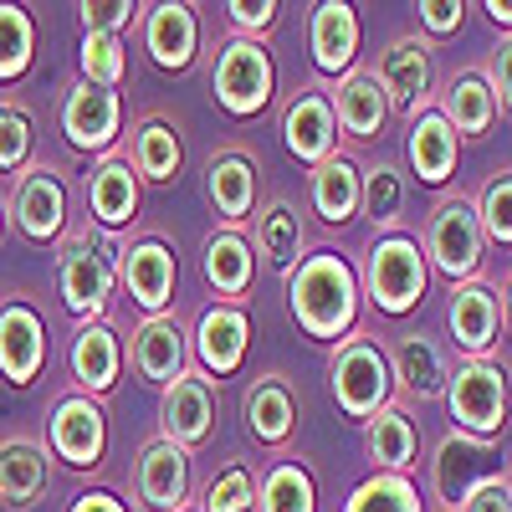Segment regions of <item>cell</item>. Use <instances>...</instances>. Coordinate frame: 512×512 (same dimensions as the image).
Masks as SVG:
<instances>
[{
    "label": "cell",
    "instance_id": "5bb4252c",
    "mask_svg": "<svg viewBox=\"0 0 512 512\" xmlns=\"http://www.w3.org/2000/svg\"><path fill=\"white\" fill-rule=\"evenodd\" d=\"M41 364H47V323L26 297H11L0 308V374H6V384L26 390L41 379Z\"/></svg>",
    "mask_w": 512,
    "mask_h": 512
},
{
    "label": "cell",
    "instance_id": "74e56055",
    "mask_svg": "<svg viewBox=\"0 0 512 512\" xmlns=\"http://www.w3.org/2000/svg\"><path fill=\"white\" fill-rule=\"evenodd\" d=\"M359 216L374 226V236L384 231H400V216H405V175L395 164H369L364 169V200H359Z\"/></svg>",
    "mask_w": 512,
    "mask_h": 512
},
{
    "label": "cell",
    "instance_id": "30bf717a",
    "mask_svg": "<svg viewBox=\"0 0 512 512\" xmlns=\"http://www.w3.org/2000/svg\"><path fill=\"white\" fill-rule=\"evenodd\" d=\"M62 134L82 154H108L123 134V98L77 77L62 98Z\"/></svg>",
    "mask_w": 512,
    "mask_h": 512
},
{
    "label": "cell",
    "instance_id": "c3c4849f",
    "mask_svg": "<svg viewBox=\"0 0 512 512\" xmlns=\"http://www.w3.org/2000/svg\"><path fill=\"white\" fill-rule=\"evenodd\" d=\"M461 21H466L461 0H425L420 6V26L431 36H451V31H461Z\"/></svg>",
    "mask_w": 512,
    "mask_h": 512
},
{
    "label": "cell",
    "instance_id": "d4e9b609",
    "mask_svg": "<svg viewBox=\"0 0 512 512\" xmlns=\"http://www.w3.org/2000/svg\"><path fill=\"white\" fill-rule=\"evenodd\" d=\"M456 154H461V139H456V128L446 123L441 108H425V113L410 118L405 159H410V175L420 185H446L456 175Z\"/></svg>",
    "mask_w": 512,
    "mask_h": 512
},
{
    "label": "cell",
    "instance_id": "3957f363",
    "mask_svg": "<svg viewBox=\"0 0 512 512\" xmlns=\"http://www.w3.org/2000/svg\"><path fill=\"white\" fill-rule=\"evenodd\" d=\"M328 390L338 400L349 420H374L379 410L395 405V369H390V354H384L369 333H349L344 344L333 349L328 359Z\"/></svg>",
    "mask_w": 512,
    "mask_h": 512
},
{
    "label": "cell",
    "instance_id": "f6af8a7d",
    "mask_svg": "<svg viewBox=\"0 0 512 512\" xmlns=\"http://www.w3.org/2000/svg\"><path fill=\"white\" fill-rule=\"evenodd\" d=\"M144 6L134 0H82L77 16H82V36H123V26L134 21Z\"/></svg>",
    "mask_w": 512,
    "mask_h": 512
},
{
    "label": "cell",
    "instance_id": "8992f818",
    "mask_svg": "<svg viewBox=\"0 0 512 512\" xmlns=\"http://www.w3.org/2000/svg\"><path fill=\"white\" fill-rule=\"evenodd\" d=\"M272 93H277L272 52L256 36H231L216 57V72H210V98L231 118H256L272 103Z\"/></svg>",
    "mask_w": 512,
    "mask_h": 512
},
{
    "label": "cell",
    "instance_id": "4fadbf2b",
    "mask_svg": "<svg viewBox=\"0 0 512 512\" xmlns=\"http://www.w3.org/2000/svg\"><path fill=\"white\" fill-rule=\"evenodd\" d=\"M374 77L384 82V93H390V108H400L405 118H415V113L431 108L436 67H431V47H425L420 36H395L390 47H384Z\"/></svg>",
    "mask_w": 512,
    "mask_h": 512
},
{
    "label": "cell",
    "instance_id": "603a6c76",
    "mask_svg": "<svg viewBox=\"0 0 512 512\" xmlns=\"http://www.w3.org/2000/svg\"><path fill=\"white\" fill-rule=\"evenodd\" d=\"M134 369L149 384H175L180 374H190V333L180 328V318H144L134 328Z\"/></svg>",
    "mask_w": 512,
    "mask_h": 512
},
{
    "label": "cell",
    "instance_id": "f5cc1de1",
    "mask_svg": "<svg viewBox=\"0 0 512 512\" xmlns=\"http://www.w3.org/2000/svg\"><path fill=\"white\" fill-rule=\"evenodd\" d=\"M502 313H507V323H512V282H507V303H502Z\"/></svg>",
    "mask_w": 512,
    "mask_h": 512
},
{
    "label": "cell",
    "instance_id": "5b68a950",
    "mask_svg": "<svg viewBox=\"0 0 512 512\" xmlns=\"http://www.w3.org/2000/svg\"><path fill=\"white\" fill-rule=\"evenodd\" d=\"M482 256H487V231L477 216V200L446 195L425 221V262L461 287V282H477Z\"/></svg>",
    "mask_w": 512,
    "mask_h": 512
},
{
    "label": "cell",
    "instance_id": "9a60e30c",
    "mask_svg": "<svg viewBox=\"0 0 512 512\" xmlns=\"http://www.w3.org/2000/svg\"><path fill=\"white\" fill-rule=\"evenodd\" d=\"M47 436H52V451L77 466V472H88V466L103 461V446H108V420H103V405L88 400V395H67L57 400L52 420H47Z\"/></svg>",
    "mask_w": 512,
    "mask_h": 512
},
{
    "label": "cell",
    "instance_id": "484cf974",
    "mask_svg": "<svg viewBox=\"0 0 512 512\" xmlns=\"http://www.w3.org/2000/svg\"><path fill=\"white\" fill-rule=\"evenodd\" d=\"M308 47H313V67L338 77V72H354L359 62V16L354 6H344V0H323V6H313L308 16Z\"/></svg>",
    "mask_w": 512,
    "mask_h": 512
},
{
    "label": "cell",
    "instance_id": "f1b7e54d",
    "mask_svg": "<svg viewBox=\"0 0 512 512\" xmlns=\"http://www.w3.org/2000/svg\"><path fill=\"white\" fill-rule=\"evenodd\" d=\"M308 195H313V216L323 226H349L364 200V169L349 154H333L308 175Z\"/></svg>",
    "mask_w": 512,
    "mask_h": 512
},
{
    "label": "cell",
    "instance_id": "60d3db41",
    "mask_svg": "<svg viewBox=\"0 0 512 512\" xmlns=\"http://www.w3.org/2000/svg\"><path fill=\"white\" fill-rule=\"evenodd\" d=\"M82 82H93V88H108L118 93V82L128 77V47L123 36H82Z\"/></svg>",
    "mask_w": 512,
    "mask_h": 512
},
{
    "label": "cell",
    "instance_id": "7dc6e473",
    "mask_svg": "<svg viewBox=\"0 0 512 512\" xmlns=\"http://www.w3.org/2000/svg\"><path fill=\"white\" fill-rule=\"evenodd\" d=\"M487 82H492V93H497V108H507L512 113V36H502L497 41V52L487 57Z\"/></svg>",
    "mask_w": 512,
    "mask_h": 512
},
{
    "label": "cell",
    "instance_id": "836d02e7",
    "mask_svg": "<svg viewBox=\"0 0 512 512\" xmlns=\"http://www.w3.org/2000/svg\"><path fill=\"white\" fill-rule=\"evenodd\" d=\"M364 451H369V461L379 466V472H400V477H410L415 451H420V436H415V420L405 415V405L379 410V415L364 425Z\"/></svg>",
    "mask_w": 512,
    "mask_h": 512
},
{
    "label": "cell",
    "instance_id": "9c48e42d",
    "mask_svg": "<svg viewBox=\"0 0 512 512\" xmlns=\"http://www.w3.org/2000/svg\"><path fill=\"white\" fill-rule=\"evenodd\" d=\"M11 221L26 241L52 246L67 236V185L52 164H31L16 175V195H11Z\"/></svg>",
    "mask_w": 512,
    "mask_h": 512
},
{
    "label": "cell",
    "instance_id": "8fae6325",
    "mask_svg": "<svg viewBox=\"0 0 512 512\" xmlns=\"http://www.w3.org/2000/svg\"><path fill=\"white\" fill-rule=\"evenodd\" d=\"M216 431V390L205 374H180L175 384H164L159 395V436L175 441L180 451L210 441Z\"/></svg>",
    "mask_w": 512,
    "mask_h": 512
},
{
    "label": "cell",
    "instance_id": "83f0119b",
    "mask_svg": "<svg viewBox=\"0 0 512 512\" xmlns=\"http://www.w3.org/2000/svg\"><path fill=\"white\" fill-rule=\"evenodd\" d=\"M139 200H144V180L134 175V164L108 154L93 175H88V210H93V221L118 231L128 221H139Z\"/></svg>",
    "mask_w": 512,
    "mask_h": 512
},
{
    "label": "cell",
    "instance_id": "6da1fadb",
    "mask_svg": "<svg viewBox=\"0 0 512 512\" xmlns=\"http://www.w3.org/2000/svg\"><path fill=\"white\" fill-rule=\"evenodd\" d=\"M287 308L308 338L344 344L359 323V277L338 251H308L287 272Z\"/></svg>",
    "mask_w": 512,
    "mask_h": 512
},
{
    "label": "cell",
    "instance_id": "d6986e66",
    "mask_svg": "<svg viewBox=\"0 0 512 512\" xmlns=\"http://www.w3.org/2000/svg\"><path fill=\"white\" fill-rule=\"evenodd\" d=\"M134 492L149 512H185L190 497V451H180L175 441H149L139 451L134 466Z\"/></svg>",
    "mask_w": 512,
    "mask_h": 512
},
{
    "label": "cell",
    "instance_id": "681fc988",
    "mask_svg": "<svg viewBox=\"0 0 512 512\" xmlns=\"http://www.w3.org/2000/svg\"><path fill=\"white\" fill-rule=\"evenodd\" d=\"M461 512H512V482L502 477V482L477 487L472 497H466V507H461Z\"/></svg>",
    "mask_w": 512,
    "mask_h": 512
},
{
    "label": "cell",
    "instance_id": "ffe728a7",
    "mask_svg": "<svg viewBox=\"0 0 512 512\" xmlns=\"http://www.w3.org/2000/svg\"><path fill=\"white\" fill-rule=\"evenodd\" d=\"M502 297L487 287V282H461L451 287V308H446V323H451V338L466 359H487L497 333H502Z\"/></svg>",
    "mask_w": 512,
    "mask_h": 512
},
{
    "label": "cell",
    "instance_id": "4dcf8cb0",
    "mask_svg": "<svg viewBox=\"0 0 512 512\" xmlns=\"http://www.w3.org/2000/svg\"><path fill=\"white\" fill-rule=\"evenodd\" d=\"M205 190H210V205L226 226H241L251 210H256V164L241 154V149H226L205 164Z\"/></svg>",
    "mask_w": 512,
    "mask_h": 512
},
{
    "label": "cell",
    "instance_id": "e0dca14e",
    "mask_svg": "<svg viewBox=\"0 0 512 512\" xmlns=\"http://www.w3.org/2000/svg\"><path fill=\"white\" fill-rule=\"evenodd\" d=\"M246 349H251V313L241 303H216L205 308L200 323H195V359L205 374H236L246 364Z\"/></svg>",
    "mask_w": 512,
    "mask_h": 512
},
{
    "label": "cell",
    "instance_id": "ee69618b",
    "mask_svg": "<svg viewBox=\"0 0 512 512\" xmlns=\"http://www.w3.org/2000/svg\"><path fill=\"white\" fill-rule=\"evenodd\" d=\"M256 507V477L246 466H226V472L205 487L200 512H251Z\"/></svg>",
    "mask_w": 512,
    "mask_h": 512
},
{
    "label": "cell",
    "instance_id": "ab89813d",
    "mask_svg": "<svg viewBox=\"0 0 512 512\" xmlns=\"http://www.w3.org/2000/svg\"><path fill=\"white\" fill-rule=\"evenodd\" d=\"M36 57V21L21 6H0V82L26 77Z\"/></svg>",
    "mask_w": 512,
    "mask_h": 512
},
{
    "label": "cell",
    "instance_id": "f35d334b",
    "mask_svg": "<svg viewBox=\"0 0 512 512\" xmlns=\"http://www.w3.org/2000/svg\"><path fill=\"white\" fill-rule=\"evenodd\" d=\"M344 512H425V507H420V492H415L410 477H400V472H374L369 482L354 487V497H349Z\"/></svg>",
    "mask_w": 512,
    "mask_h": 512
},
{
    "label": "cell",
    "instance_id": "bcb514c9",
    "mask_svg": "<svg viewBox=\"0 0 512 512\" xmlns=\"http://www.w3.org/2000/svg\"><path fill=\"white\" fill-rule=\"evenodd\" d=\"M277 11H282L277 0H231V6H226L236 36H262V31H272Z\"/></svg>",
    "mask_w": 512,
    "mask_h": 512
},
{
    "label": "cell",
    "instance_id": "f546056e",
    "mask_svg": "<svg viewBox=\"0 0 512 512\" xmlns=\"http://www.w3.org/2000/svg\"><path fill=\"white\" fill-rule=\"evenodd\" d=\"M436 108H441L446 123L456 128V139H487L492 123H497V113H502L487 72H456V77L446 82V93H441Z\"/></svg>",
    "mask_w": 512,
    "mask_h": 512
},
{
    "label": "cell",
    "instance_id": "2e32d148",
    "mask_svg": "<svg viewBox=\"0 0 512 512\" xmlns=\"http://www.w3.org/2000/svg\"><path fill=\"white\" fill-rule=\"evenodd\" d=\"M282 139L292 149V159H303L308 169H318L323 159L338 154V113H333V98L323 88H303L287 113H282Z\"/></svg>",
    "mask_w": 512,
    "mask_h": 512
},
{
    "label": "cell",
    "instance_id": "7c38bea8",
    "mask_svg": "<svg viewBox=\"0 0 512 512\" xmlns=\"http://www.w3.org/2000/svg\"><path fill=\"white\" fill-rule=\"evenodd\" d=\"M118 277L128 287V297L149 313V318H164V308L175 303V282H180V262L159 236H144L134 246H123V262H118Z\"/></svg>",
    "mask_w": 512,
    "mask_h": 512
},
{
    "label": "cell",
    "instance_id": "52a82bcc",
    "mask_svg": "<svg viewBox=\"0 0 512 512\" xmlns=\"http://www.w3.org/2000/svg\"><path fill=\"white\" fill-rule=\"evenodd\" d=\"M502 477H507V461H502V451L492 441L461 436V431L441 436L436 461H431V492H436L441 512H461L466 497H472L477 487L502 482Z\"/></svg>",
    "mask_w": 512,
    "mask_h": 512
},
{
    "label": "cell",
    "instance_id": "4316f807",
    "mask_svg": "<svg viewBox=\"0 0 512 512\" xmlns=\"http://www.w3.org/2000/svg\"><path fill=\"white\" fill-rule=\"evenodd\" d=\"M52 466H47V446L26 441V436H6L0 441V507L11 512H31L47 497Z\"/></svg>",
    "mask_w": 512,
    "mask_h": 512
},
{
    "label": "cell",
    "instance_id": "f907efd6",
    "mask_svg": "<svg viewBox=\"0 0 512 512\" xmlns=\"http://www.w3.org/2000/svg\"><path fill=\"white\" fill-rule=\"evenodd\" d=\"M67 512H128V507H123L113 492H82V497H77Z\"/></svg>",
    "mask_w": 512,
    "mask_h": 512
},
{
    "label": "cell",
    "instance_id": "8d00e7d4",
    "mask_svg": "<svg viewBox=\"0 0 512 512\" xmlns=\"http://www.w3.org/2000/svg\"><path fill=\"white\" fill-rule=\"evenodd\" d=\"M256 512H318V487L303 461H277L256 482Z\"/></svg>",
    "mask_w": 512,
    "mask_h": 512
},
{
    "label": "cell",
    "instance_id": "11a10c76",
    "mask_svg": "<svg viewBox=\"0 0 512 512\" xmlns=\"http://www.w3.org/2000/svg\"><path fill=\"white\" fill-rule=\"evenodd\" d=\"M185 512H190V507H185Z\"/></svg>",
    "mask_w": 512,
    "mask_h": 512
},
{
    "label": "cell",
    "instance_id": "cb8c5ba5",
    "mask_svg": "<svg viewBox=\"0 0 512 512\" xmlns=\"http://www.w3.org/2000/svg\"><path fill=\"white\" fill-rule=\"evenodd\" d=\"M333 98V113H338V128L354 139V144H369L384 134V123H390V93H384V82L364 67H354L338 88L328 93Z\"/></svg>",
    "mask_w": 512,
    "mask_h": 512
},
{
    "label": "cell",
    "instance_id": "d6a6232c",
    "mask_svg": "<svg viewBox=\"0 0 512 512\" xmlns=\"http://www.w3.org/2000/svg\"><path fill=\"white\" fill-rule=\"evenodd\" d=\"M241 415H246V431L251 441H262V446H282L292 436V425H297V400L287 390V379L267 374V379H256L246 400H241Z\"/></svg>",
    "mask_w": 512,
    "mask_h": 512
},
{
    "label": "cell",
    "instance_id": "7a4b0ae2",
    "mask_svg": "<svg viewBox=\"0 0 512 512\" xmlns=\"http://www.w3.org/2000/svg\"><path fill=\"white\" fill-rule=\"evenodd\" d=\"M118 262L123 246L93 236V231H72L57 246V292L77 323H103L118 292Z\"/></svg>",
    "mask_w": 512,
    "mask_h": 512
},
{
    "label": "cell",
    "instance_id": "e575fe53",
    "mask_svg": "<svg viewBox=\"0 0 512 512\" xmlns=\"http://www.w3.org/2000/svg\"><path fill=\"white\" fill-rule=\"evenodd\" d=\"M134 175L149 180V185H169V180H180V164H185V149H180V134H175V123H164V118H144L134 128Z\"/></svg>",
    "mask_w": 512,
    "mask_h": 512
},
{
    "label": "cell",
    "instance_id": "ba28073f",
    "mask_svg": "<svg viewBox=\"0 0 512 512\" xmlns=\"http://www.w3.org/2000/svg\"><path fill=\"white\" fill-rule=\"evenodd\" d=\"M446 410L461 436L492 441L507 425V374L492 359H461L446 384Z\"/></svg>",
    "mask_w": 512,
    "mask_h": 512
},
{
    "label": "cell",
    "instance_id": "7bdbcfd3",
    "mask_svg": "<svg viewBox=\"0 0 512 512\" xmlns=\"http://www.w3.org/2000/svg\"><path fill=\"white\" fill-rule=\"evenodd\" d=\"M477 216H482L487 241L512 246V169H497L487 180V190L477 195Z\"/></svg>",
    "mask_w": 512,
    "mask_h": 512
},
{
    "label": "cell",
    "instance_id": "277c9868",
    "mask_svg": "<svg viewBox=\"0 0 512 512\" xmlns=\"http://www.w3.org/2000/svg\"><path fill=\"white\" fill-rule=\"evenodd\" d=\"M425 287H431V262L410 231H384L374 236V246L364 251V292L379 313H410L425 303Z\"/></svg>",
    "mask_w": 512,
    "mask_h": 512
},
{
    "label": "cell",
    "instance_id": "db71d44e",
    "mask_svg": "<svg viewBox=\"0 0 512 512\" xmlns=\"http://www.w3.org/2000/svg\"><path fill=\"white\" fill-rule=\"evenodd\" d=\"M0 236H6V205H0Z\"/></svg>",
    "mask_w": 512,
    "mask_h": 512
},
{
    "label": "cell",
    "instance_id": "1f68e13d",
    "mask_svg": "<svg viewBox=\"0 0 512 512\" xmlns=\"http://www.w3.org/2000/svg\"><path fill=\"white\" fill-rule=\"evenodd\" d=\"M205 282L216 287V297H226V303H241L251 292L256 256H251V241L241 236V226H221L205 241Z\"/></svg>",
    "mask_w": 512,
    "mask_h": 512
},
{
    "label": "cell",
    "instance_id": "b9f144b4",
    "mask_svg": "<svg viewBox=\"0 0 512 512\" xmlns=\"http://www.w3.org/2000/svg\"><path fill=\"white\" fill-rule=\"evenodd\" d=\"M31 144H36L31 108L0 103V169H6V175H21V169H31Z\"/></svg>",
    "mask_w": 512,
    "mask_h": 512
},
{
    "label": "cell",
    "instance_id": "816d5d0a",
    "mask_svg": "<svg viewBox=\"0 0 512 512\" xmlns=\"http://www.w3.org/2000/svg\"><path fill=\"white\" fill-rule=\"evenodd\" d=\"M487 11H492V21L502 31H512V0H507V6H502V0H487Z\"/></svg>",
    "mask_w": 512,
    "mask_h": 512
},
{
    "label": "cell",
    "instance_id": "44dd1931",
    "mask_svg": "<svg viewBox=\"0 0 512 512\" xmlns=\"http://www.w3.org/2000/svg\"><path fill=\"white\" fill-rule=\"evenodd\" d=\"M390 369H395V395H405V400H446L451 364H446V349L431 333H400L395 349H390Z\"/></svg>",
    "mask_w": 512,
    "mask_h": 512
},
{
    "label": "cell",
    "instance_id": "ac0fdd59",
    "mask_svg": "<svg viewBox=\"0 0 512 512\" xmlns=\"http://www.w3.org/2000/svg\"><path fill=\"white\" fill-rule=\"evenodd\" d=\"M67 369H72V384L77 395L88 400H103L118 374H123V344L108 323H77L72 328V344H67Z\"/></svg>",
    "mask_w": 512,
    "mask_h": 512
},
{
    "label": "cell",
    "instance_id": "d590c367",
    "mask_svg": "<svg viewBox=\"0 0 512 512\" xmlns=\"http://www.w3.org/2000/svg\"><path fill=\"white\" fill-rule=\"evenodd\" d=\"M256 246H262V256L272 267H282V272H292L297 262H303L308 236H303V221H297L292 200L272 195L262 210H256Z\"/></svg>",
    "mask_w": 512,
    "mask_h": 512
},
{
    "label": "cell",
    "instance_id": "7402d4cb",
    "mask_svg": "<svg viewBox=\"0 0 512 512\" xmlns=\"http://www.w3.org/2000/svg\"><path fill=\"white\" fill-rule=\"evenodd\" d=\"M144 52L164 72H190L195 52H200V16H195V6H180V0L149 6V16H144Z\"/></svg>",
    "mask_w": 512,
    "mask_h": 512
}]
</instances>
